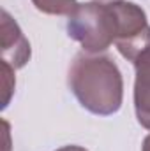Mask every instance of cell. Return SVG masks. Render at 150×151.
<instances>
[{
  "label": "cell",
  "mask_w": 150,
  "mask_h": 151,
  "mask_svg": "<svg viewBox=\"0 0 150 151\" xmlns=\"http://www.w3.org/2000/svg\"><path fill=\"white\" fill-rule=\"evenodd\" d=\"M67 84L79 106L95 116H111L122 107V72L106 55L78 53L67 72Z\"/></svg>",
  "instance_id": "6da1fadb"
},
{
  "label": "cell",
  "mask_w": 150,
  "mask_h": 151,
  "mask_svg": "<svg viewBox=\"0 0 150 151\" xmlns=\"http://www.w3.org/2000/svg\"><path fill=\"white\" fill-rule=\"evenodd\" d=\"M67 35L79 42L85 53L99 55L117 37V23L111 5L104 2H79L67 16Z\"/></svg>",
  "instance_id": "7a4b0ae2"
},
{
  "label": "cell",
  "mask_w": 150,
  "mask_h": 151,
  "mask_svg": "<svg viewBox=\"0 0 150 151\" xmlns=\"http://www.w3.org/2000/svg\"><path fill=\"white\" fill-rule=\"evenodd\" d=\"M117 23L115 46L118 53L134 63V60L150 47V25L145 11L134 2H110Z\"/></svg>",
  "instance_id": "3957f363"
},
{
  "label": "cell",
  "mask_w": 150,
  "mask_h": 151,
  "mask_svg": "<svg viewBox=\"0 0 150 151\" xmlns=\"http://www.w3.org/2000/svg\"><path fill=\"white\" fill-rule=\"evenodd\" d=\"M0 35H2V62L9 63L14 70L21 69L27 65L30 60V42L23 35L21 28L18 23L11 18V14L4 9L2 11V19H0Z\"/></svg>",
  "instance_id": "277c9868"
},
{
  "label": "cell",
  "mask_w": 150,
  "mask_h": 151,
  "mask_svg": "<svg viewBox=\"0 0 150 151\" xmlns=\"http://www.w3.org/2000/svg\"><path fill=\"white\" fill-rule=\"evenodd\" d=\"M134 113L138 123L150 130V47L134 60Z\"/></svg>",
  "instance_id": "5b68a950"
},
{
  "label": "cell",
  "mask_w": 150,
  "mask_h": 151,
  "mask_svg": "<svg viewBox=\"0 0 150 151\" xmlns=\"http://www.w3.org/2000/svg\"><path fill=\"white\" fill-rule=\"evenodd\" d=\"M36 9L51 16H69L79 2L76 0H32Z\"/></svg>",
  "instance_id": "8992f818"
},
{
  "label": "cell",
  "mask_w": 150,
  "mask_h": 151,
  "mask_svg": "<svg viewBox=\"0 0 150 151\" xmlns=\"http://www.w3.org/2000/svg\"><path fill=\"white\" fill-rule=\"evenodd\" d=\"M2 65V86H4V100H2V109L7 107L9 100H11V95L14 91V86H16V81H14V69L5 63V62H0Z\"/></svg>",
  "instance_id": "52a82bcc"
},
{
  "label": "cell",
  "mask_w": 150,
  "mask_h": 151,
  "mask_svg": "<svg viewBox=\"0 0 150 151\" xmlns=\"http://www.w3.org/2000/svg\"><path fill=\"white\" fill-rule=\"evenodd\" d=\"M57 151H87L85 148H81V146H62V148H58Z\"/></svg>",
  "instance_id": "ba28073f"
},
{
  "label": "cell",
  "mask_w": 150,
  "mask_h": 151,
  "mask_svg": "<svg viewBox=\"0 0 150 151\" xmlns=\"http://www.w3.org/2000/svg\"><path fill=\"white\" fill-rule=\"evenodd\" d=\"M141 151H150V134L143 139V146H141Z\"/></svg>",
  "instance_id": "9c48e42d"
},
{
  "label": "cell",
  "mask_w": 150,
  "mask_h": 151,
  "mask_svg": "<svg viewBox=\"0 0 150 151\" xmlns=\"http://www.w3.org/2000/svg\"><path fill=\"white\" fill-rule=\"evenodd\" d=\"M95 2H104V4H110V2H118V0H95Z\"/></svg>",
  "instance_id": "30bf717a"
}]
</instances>
